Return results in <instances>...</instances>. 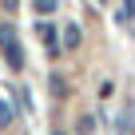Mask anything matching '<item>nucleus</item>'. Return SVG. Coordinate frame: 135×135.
Masks as SVG:
<instances>
[{"label":"nucleus","mask_w":135,"mask_h":135,"mask_svg":"<svg viewBox=\"0 0 135 135\" xmlns=\"http://www.w3.org/2000/svg\"><path fill=\"white\" fill-rule=\"evenodd\" d=\"M0 56L8 60L12 72H20V68H24V48H20V40H16V28H12V24H0Z\"/></svg>","instance_id":"obj_1"},{"label":"nucleus","mask_w":135,"mask_h":135,"mask_svg":"<svg viewBox=\"0 0 135 135\" xmlns=\"http://www.w3.org/2000/svg\"><path fill=\"white\" fill-rule=\"evenodd\" d=\"M135 16V0H123V20H131Z\"/></svg>","instance_id":"obj_7"},{"label":"nucleus","mask_w":135,"mask_h":135,"mask_svg":"<svg viewBox=\"0 0 135 135\" xmlns=\"http://www.w3.org/2000/svg\"><path fill=\"white\" fill-rule=\"evenodd\" d=\"M56 135H60V131H56Z\"/></svg>","instance_id":"obj_9"},{"label":"nucleus","mask_w":135,"mask_h":135,"mask_svg":"<svg viewBox=\"0 0 135 135\" xmlns=\"http://www.w3.org/2000/svg\"><path fill=\"white\" fill-rule=\"evenodd\" d=\"M95 131V119L91 115H80V135H91Z\"/></svg>","instance_id":"obj_6"},{"label":"nucleus","mask_w":135,"mask_h":135,"mask_svg":"<svg viewBox=\"0 0 135 135\" xmlns=\"http://www.w3.org/2000/svg\"><path fill=\"white\" fill-rule=\"evenodd\" d=\"M32 8H36L40 16H52V12L60 8V0H32Z\"/></svg>","instance_id":"obj_4"},{"label":"nucleus","mask_w":135,"mask_h":135,"mask_svg":"<svg viewBox=\"0 0 135 135\" xmlns=\"http://www.w3.org/2000/svg\"><path fill=\"white\" fill-rule=\"evenodd\" d=\"M64 48H80V24H68L64 28Z\"/></svg>","instance_id":"obj_3"},{"label":"nucleus","mask_w":135,"mask_h":135,"mask_svg":"<svg viewBox=\"0 0 135 135\" xmlns=\"http://www.w3.org/2000/svg\"><path fill=\"white\" fill-rule=\"evenodd\" d=\"M36 36H40V40H44V48H48V52H52V56H56V52H60V40H56V36H60V32H56V28H52V24H48V20H40V24H36Z\"/></svg>","instance_id":"obj_2"},{"label":"nucleus","mask_w":135,"mask_h":135,"mask_svg":"<svg viewBox=\"0 0 135 135\" xmlns=\"http://www.w3.org/2000/svg\"><path fill=\"white\" fill-rule=\"evenodd\" d=\"M12 103H4V99H0V127H12Z\"/></svg>","instance_id":"obj_5"},{"label":"nucleus","mask_w":135,"mask_h":135,"mask_svg":"<svg viewBox=\"0 0 135 135\" xmlns=\"http://www.w3.org/2000/svg\"><path fill=\"white\" fill-rule=\"evenodd\" d=\"M0 4H4L8 12H16V8H20V0H0Z\"/></svg>","instance_id":"obj_8"}]
</instances>
